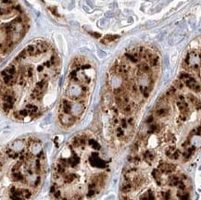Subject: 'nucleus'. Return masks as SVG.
I'll list each match as a JSON object with an SVG mask.
<instances>
[{
  "mask_svg": "<svg viewBox=\"0 0 201 200\" xmlns=\"http://www.w3.org/2000/svg\"><path fill=\"white\" fill-rule=\"evenodd\" d=\"M111 173V158L98 139L85 132L77 133L55 158L51 198L94 200L107 187Z\"/></svg>",
  "mask_w": 201,
  "mask_h": 200,
  "instance_id": "1",
  "label": "nucleus"
},
{
  "mask_svg": "<svg viewBox=\"0 0 201 200\" xmlns=\"http://www.w3.org/2000/svg\"><path fill=\"white\" fill-rule=\"evenodd\" d=\"M158 76L159 69L145 71L139 62L131 63L124 56L112 65L102 97V111L107 117V141L115 150L131 141L136 114L151 95Z\"/></svg>",
  "mask_w": 201,
  "mask_h": 200,
  "instance_id": "2",
  "label": "nucleus"
},
{
  "mask_svg": "<svg viewBox=\"0 0 201 200\" xmlns=\"http://www.w3.org/2000/svg\"><path fill=\"white\" fill-rule=\"evenodd\" d=\"M192 183L180 164L149 149H133L123 169L121 200H192Z\"/></svg>",
  "mask_w": 201,
  "mask_h": 200,
  "instance_id": "3",
  "label": "nucleus"
},
{
  "mask_svg": "<svg viewBox=\"0 0 201 200\" xmlns=\"http://www.w3.org/2000/svg\"><path fill=\"white\" fill-rule=\"evenodd\" d=\"M46 158L41 140L23 137L1 151V200H32L45 182Z\"/></svg>",
  "mask_w": 201,
  "mask_h": 200,
  "instance_id": "4",
  "label": "nucleus"
},
{
  "mask_svg": "<svg viewBox=\"0 0 201 200\" xmlns=\"http://www.w3.org/2000/svg\"><path fill=\"white\" fill-rule=\"evenodd\" d=\"M95 70L90 63L72 64L68 74V84L58 108V120L63 127H72L85 111L86 101L91 91Z\"/></svg>",
  "mask_w": 201,
  "mask_h": 200,
  "instance_id": "5",
  "label": "nucleus"
},
{
  "mask_svg": "<svg viewBox=\"0 0 201 200\" xmlns=\"http://www.w3.org/2000/svg\"><path fill=\"white\" fill-rule=\"evenodd\" d=\"M117 38H119V36L118 35H111V34H108L106 35L105 37H104V39H103L102 41V44H107V43H110V42H112V41H114V40H116Z\"/></svg>",
  "mask_w": 201,
  "mask_h": 200,
  "instance_id": "6",
  "label": "nucleus"
},
{
  "mask_svg": "<svg viewBox=\"0 0 201 200\" xmlns=\"http://www.w3.org/2000/svg\"><path fill=\"white\" fill-rule=\"evenodd\" d=\"M108 25V20H106L105 19H103L100 20V22H99V26H101V27H105V26H107Z\"/></svg>",
  "mask_w": 201,
  "mask_h": 200,
  "instance_id": "7",
  "label": "nucleus"
},
{
  "mask_svg": "<svg viewBox=\"0 0 201 200\" xmlns=\"http://www.w3.org/2000/svg\"><path fill=\"white\" fill-rule=\"evenodd\" d=\"M114 15H115V13H114L113 11H108V12H106V14H105V16H106L107 18L114 17Z\"/></svg>",
  "mask_w": 201,
  "mask_h": 200,
  "instance_id": "8",
  "label": "nucleus"
},
{
  "mask_svg": "<svg viewBox=\"0 0 201 200\" xmlns=\"http://www.w3.org/2000/svg\"><path fill=\"white\" fill-rule=\"evenodd\" d=\"M12 2V0H1L2 4H10Z\"/></svg>",
  "mask_w": 201,
  "mask_h": 200,
  "instance_id": "9",
  "label": "nucleus"
},
{
  "mask_svg": "<svg viewBox=\"0 0 201 200\" xmlns=\"http://www.w3.org/2000/svg\"><path fill=\"white\" fill-rule=\"evenodd\" d=\"M91 34L93 35V36H95V37H96V38H98V37H100V34H99V33H91Z\"/></svg>",
  "mask_w": 201,
  "mask_h": 200,
  "instance_id": "10",
  "label": "nucleus"
},
{
  "mask_svg": "<svg viewBox=\"0 0 201 200\" xmlns=\"http://www.w3.org/2000/svg\"><path fill=\"white\" fill-rule=\"evenodd\" d=\"M14 8H15V9H17L18 11H20V10H21V8H20V7H19V5H17V6H15V7H14Z\"/></svg>",
  "mask_w": 201,
  "mask_h": 200,
  "instance_id": "11",
  "label": "nucleus"
},
{
  "mask_svg": "<svg viewBox=\"0 0 201 200\" xmlns=\"http://www.w3.org/2000/svg\"><path fill=\"white\" fill-rule=\"evenodd\" d=\"M86 2H87V3H88V5H89V6L91 7V8H93V7H94V5L92 4L91 0H86Z\"/></svg>",
  "mask_w": 201,
  "mask_h": 200,
  "instance_id": "12",
  "label": "nucleus"
}]
</instances>
